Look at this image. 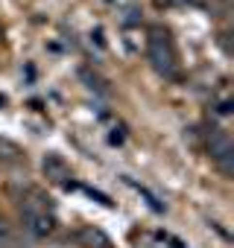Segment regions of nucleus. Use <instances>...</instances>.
Here are the masks:
<instances>
[{
	"label": "nucleus",
	"instance_id": "obj_3",
	"mask_svg": "<svg viewBox=\"0 0 234 248\" xmlns=\"http://www.w3.org/2000/svg\"><path fill=\"white\" fill-rule=\"evenodd\" d=\"M24 222H27L30 233H35V236H47L56 228V219H53L50 210H44V213H24Z\"/></svg>",
	"mask_w": 234,
	"mask_h": 248
},
{
	"label": "nucleus",
	"instance_id": "obj_5",
	"mask_svg": "<svg viewBox=\"0 0 234 248\" xmlns=\"http://www.w3.org/2000/svg\"><path fill=\"white\" fill-rule=\"evenodd\" d=\"M79 79H82V82L88 85V91H94L97 96H108V91H111L108 82H102V79H100L97 73H91V70H79Z\"/></svg>",
	"mask_w": 234,
	"mask_h": 248
},
{
	"label": "nucleus",
	"instance_id": "obj_2",
	"mask_svg": "<svg viewBox=\"0 0 234 248\" xmlns=\"http://www.w3.org/2000/svg\"><path fill=\"white\" fill-rule=\"evenodd\" d=\"M208 152H211V158L219 164V170L225 175L234 172V140H231V135H225L222 129H211V135H208Z\"/></svg>",
	"mask_w": 234,
	"mask_h": 248
},
{
	"label": "nucleus",
	"instance_id": "obj_9",
	"mask_svg": "<svg viewBox=\"0 0 234 248\" xmlns=\"http://www.w3.org/2000/svg\"><path fill=\"white\" fill-rule=\"evenodd\" d=\"M85 193H88L94 202H100V204H111V199H108V196H102V193H97V190H91V187H85Z\"/></svg>",
	"mask_w": 234,
	"mask_h": 248
},
{
	"label": "nucleus",
	"instance_id": "obj_4",
	"mask_svg": "<svg viewBox=\"0 0 234 248\" xmlns=\"http://www.w3.org/2000/svg\"><path fill=\"white\" fill-rule=\"evenodd\" d=\"M79 242H82L85 248H111L108 236H105L102 231H97V228H85V231L79 233Z\"/></svg>",
	"mask_w": 234,
	"mask_h": 248
},
{
	"label": "nucleus",
	"instance_id": "obj_8",
	"mask_svg": "<svg viewBox=\"0 0 234 248\" xmlns=\"http://www.w3.org/2000/svg\"><path fill=\"white\" fill-rule=\"evenodd\" d=\"M123 138H126V132H123V129H117V132L108 135V143H111V146H123V143H126Z\"/></svg>",
	"mask_w": 234,
	"mask_h": 248
},
{
	"label": "nucleus",
	"instance_id": "obj_6",
	"mask_svg": "<svg viewBox=\"0 0 234 248\" xmlns=\"http://www.w3.org/2000/svg\"><path fill=\"white\" fill-rule=\"evenodd\" d=\"M44 172H47V178H53V181H65L67 167H65L59 158H44Z\"/></svg>",
	"mask_w": 234,
	"mask_h": 248
},
{
	"label": "nucleus",
	"instance_id": "obj_11",
	"mask_svg": "<svg viewBox=\"0 0 234 248\" xmlns=\"http://www.w3.org/2000/svg\"><path fill=\"white\" fill-rule=\"evenodd\" d=\"M0 248H12V245H9V236H6V239H0Z\"/></svg>",
	"mask_w": 234,
	"mask_h": 248
},
{
	"label": "nucleus",
	"instance_id": "obj_1",
	"mask_svg": "<svg viewBox=\"0 0 234 248\" xmlns=\"http://www.w3.org/2000/svg\"><path fill=\"white\" fill-rule=\"evenodd\" d=\"M150 62H152L155 73H161L164 79H173L179 73V59H176L170 32L161 30V27H152L150 30Z\"/></svg>",
	"mask_w": 234,
	"mask_h": 248
},
{
	"label": "nucleus",
	"instance_id": "obj_7",
	"mask_svg": "<svg viewBox=\"0 0 234 248\" xmlns=\"http://www.w3.org/2000/svg\"><path fill=\"white\" fill-rule=\"evenodd\" d=\"M138 190H141V196H144V199H147V202H150V207H152V210H155V213H164V204H161V202H158V199H155V196H152V193H147V190H144V187H138Z\"/></svg>",
	"mask_w": 234,
	"mask_h": 248
},
{
	"label": "nucleus",
	"instance_id": "obj_10",
	"mask_svg": "<svg viewBox=\"0 0 234 248\" xmlns=\"http://www.w3.org/2000/svg\"><path fill=\"white\" fill-rule=\"evenodd\" d=\"M9 236V225H6V219L0 216V239H6Z\"/></svg>",
	"mask_w": 234,
	"mask_h": 248
}]
</instances>
